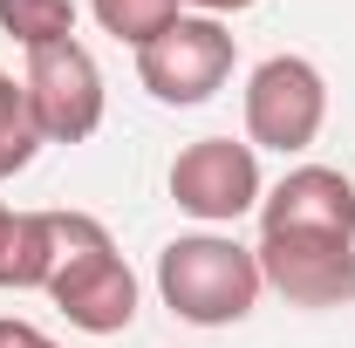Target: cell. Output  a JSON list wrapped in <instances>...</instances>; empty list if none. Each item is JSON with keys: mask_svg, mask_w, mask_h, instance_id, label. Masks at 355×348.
<instances>
[{"mask_svg": "<svg viewBox=\"0 0 355 348\" xmlns=\"http://www.w3.org/2000/svg\"><path fill=\"white\" fill-rule=\"evenodd\" d=\"M157 294L191 328H232L260 307L266 280H260L253 246H239L225 232H178L157 253Z\"/></svg>", "mask_w": 355, "mask_h": 348, "instance_id": "cell-1", "label": "cell"}, {"mask_svg": "<svg viewBox=\"0 0 355 348\" xmlns=\"http://www.w3.org/2000/svg\"><path fill=\"white\" fill-rule=\"evenodd\" d=\"M55 232H62V253L48 273V301L83 335H123L137 321V273L116 253L110 225L89 212H55Z\"/></svg>", "mask_w": 355, "mask_h": 348, "instance_id": "cell-2", "label": "cell"}, {"mask_svg": "<svg viewBox=\"0 0 355 348\" xmlns=\"http://www.w3.org/2000/svg\"><path fill=\"white\" fill-rule=\"evenodd\" d=\"M232 28L212 14H178L150 48H137V82L164 110H198L232 82Z\"/></svg>", "mask_w": 355, "mask_h": 348, "instance_id": "cell-3", "label": "cell"}, {"mask_svg": "<svg viewBox=\"0 0 355 348\" xmlns=\"http://www.w3.org/2000/svg\"><path fill=\"white\" fill-rule=\"evenodd\" d=\"M328 123V82L308 55H266L246 76V143L253 150H308Z\"/></svg>", "mask_w": 355, "mask_h": 348, "instance_id": "cell-4", "label": "cell"}, {"mask_svg": "<svg viewBox=\"0 0 355 348\" xmlns=\"http://www.w3.org/2000/svg\"><path fill=\"white\" fill-rule=\"evenodd\" d=\"M21 89H28V116H35L42 143H89L103 130L110 89H103V69L83 42L35 48L28 69H21Z\"/></svg>", "mask_w": 355, "mask_h": 348, "instance_id": "cell-5", "label": "cell"}, {"mask_svg": "<svg viewBox=\"0 0 355 348\" xmlns=\"http://www.w3.org/2000/svg\"><path fill=\"white\" fill-rule=\"evenodd\" d=\"M171 198L178 212H191L198 225H232V218L260 212V150L239 137H198L171 157Z\"/></svg>", "mask_w": 355, "mask_h": 348, "instance_id": "cell-6", "label": "cell"}, {"mask_svg": "<svg viewBox=\"0 0 355 348\" xmlns=\"http://www.w3.org/2000/svg\"><path fill=\"white\" fill-rule=\"evenodd\" d=\"M260 280L287 307H342L355 301V239L335 232H260Z\"/></svg>", "mask_w": 355, "mask_h": 348, "instance_id": "cell-7", "label": "cell"}, {"mask_svg": "<svg viewBox=\"0 0 355 348\" xmlns=\"http://www.w3.org/2000/svg\"><path fill=\"white\" fill-rule=\"evenodd\" d=\"M260 232H335L355 239V184L328 164H294L260 198Z\"/></svg>", "mask_w": 355, "mask_h": 348, "instance_id": "cell-8", "label": "cell"}, {"mask_svg": "<svg viewBox=\"0 0 355 348\" xmlns=\"http://www.w3.org/2000/svg\"><path fill=\"white\" fill-rule=\"evenodd\" d=\"M55 253H62L55 212H7L0 218V287L7 294H48Z\"/></svg>", "mask_w": 355, "mask_h": 348, "instance_id": "cell-9", "label": "cell"}, {"mask_svg": "<svg viewBox=\"0 0 355 348\" xmlns=\"http://www.w3.org/2000/svg\"><path fill=\"white\" fill-rule=\"evenodd\" d=\"M0 28L28 48H62L76 42V0H0Z\"/></svg>", "mask_w": 355, "mask_h": 348, "instance_id": "cell-10", "label": "cell"}, {"mask_svg": "<svg viewBox=\"0 0 355 348\" xmlns=\"http://www.w3.org/2000/svg\"><path fill=\"white\" fill-rule=\"evenodd\" d=\"M35 150H42V130H35V116H28V89L0 69V184L28 171Z\"/></svg>", "mask_w": 355, "mask_h": 348, "instance_id": "cell-11", "label": "cell"}, {"mask_svg": "<svg viewBox=\"0 0 355 348\" xmlns=\"http://www.w3.org/2000/svg\"><path fill=\"white\" fill-rule=\"evenodd\" d=\"M89 14L103 21V35H116L130 48H150L184 14V0H89Z\"/></svg>", "mask_w": 355, "mask_h": 348, "instance_id": "cell-12", "label": "cell"}, {"mask_svg": "<svg viewBox=\"0 0 355 348\" xmlns=\"http://www.w3.org/2000/svg\"><path fill=\"white\" fill-rule=\"evenodd\" d=\"M184 7H198V14L219 21V14H246V7H260V0H184Z\"/></svg>", "mask_w": 355, "mask_h": 348, "instance_id": "cell-13", "label": "cell"}, {"mask_svg": "<svg viewBox=\"0 0 355 348\" xmlns=\"http://www.w3.org/2000/svg\"><path fill=\"white\" fill-rule=\"evenodd\" d=\"M42 348H62V342H55V335H48V342H42Z\"/></svg>", "mask_w": 355, "mask_h": 348, "instance_id": "cell-14", "label": "cell"}, {"mask_svg": "<svg viewBox=\"0 0 355 348\" xmlns=\"http://www.w3.org/2000/svg\"><path fill=\"white\" fill-rule=\"evenodd\" d=\"M0 218H7V205H0Z\"/></svg>", "mask_w": 355, "mask_h": 348, "instance_id": "cell-15", "label": "cell"}]
</instances>
